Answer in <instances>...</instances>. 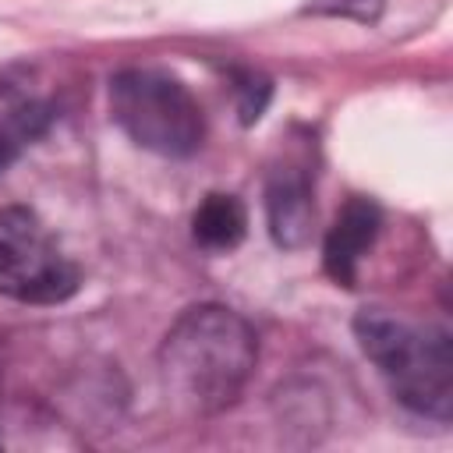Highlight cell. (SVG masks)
I'll use <instances>...</instances> for the list:
<instances>
[{
  "label": "cell",
  "instance_id": "1",
  "mask_svg": "<svg viewBox=\"0 0 453 453\" xmlns=\"http://www.w3.org/2000/svg\"><path fill=\"white\" fill-rule=\"evenodd\" d=\"M255 357V333L237 311L223 304H195L180 311L159 343V382L173 407L209 418L244 393Z\"/></svg>",
  "mask_w": 453,
  "mask_h": 453
},
{
  "label": "cell",
  "instance_id": "2",
  "mask_svg": "<svg viewBox=\"0 0 453 453\" xmlns=\"http://www.w3.org/2000/svg\"><path fill=\"white\" fill-rule=\"evenodd\" d=\"M354 336L403 407L449 421L453 350L446 329H421L382 308H365L354 315Z\"/></svg>",
  "mask_w": 453,
  "mask_h": 453
},
{
  "label": "cell",
  "instance_id": "3",
  "mask_svg": "<svg viewBox=\"0 0 453 453\" xmlns=\"http://www.w3.org/2000/svg\"><path fill=\"white\" fill-rule=\"evenodd\" d=\"M113 124L145 152L184 159L205 138V117L195 96L170 74L127 67L110 81Z\"/></svg>",
  "mask_w": 453,
  "mask_h": 453
},
{
  "label": "cell",
  "instance_id": "4",
  "mask_svg": "<svg viewBox=\"0 0 453 453\" xmlns=\"http://www.w3.org/2000/svg\"><path fill=\"white\" fill-rule=\"evenodd\" d=\"M81 283L78 265L53 241L46 223L25 209H0V294L21 304H60Z\"/></svg>",
  "mask_w": 453,
  "mask_h": 453
},
{
  "label": "cell",
  "instance_id": "5",
  "mask_svg": "<svg viewBox=\"0 0 453 453\" xmlns=\"http://www.w3.org/2000/svg\"><path fill=\"white\" fill-rule=\"evenodd\" d=\"M379 226H382V216L372 198H361V195L347 198V205L336 212L329 234H326V244H322V265L333 283H340V287L357 283L361 258L375 244Z\"/></svg>",
  "mask_w": 453,
  "mask_h": 453
},
{
  "label": "cell",
  "instance_id": "6",
  "mask_svg": "<svg viewBox=\"0 0 453 453\" xmlns=\"http://www.w3.org/2000/svg\"><path fill=\"white\" fill-rule=\"evenodd\" d=\"M265 216L269 234L280 248H304L311 237L315 202H311V180L301 163H283L265 180Z\"/></svg>",
  "mask_w": 453,
  "mask_h": 453
},
{
  "label": "cell",
  "instance_id": "7",
  "mask_svg": "<svg viewBox=\"0 0 453 453\" xmlns=\"http://www.w3.org/2000/svg\"><path fill=\"white\" fill-rule=\"evenodd\" d=\"M191 234L209 251L237 248L244 241V234H248V212H244L241 198L237 195H223V191L205 195L202 205L191 216Z\"/></svg>",
  "mask_w": 453,
  "mask_h": 453
},
{
  "label": "cell",
  "instance_id": "8",
  "mask_svg": "<svg viewBox=\"0 0 453 453\" xmlns=\"http://www.w3.org/2000/svg\"><path fill=\"white\" fill-rule=\"evenodd\" d=\"M315 14H340V18H354V21H375L382 11V0H311Z\"/></svg>",
  "mask_w": 453,
  "mask_h": 453
},
{
  "label": "cell",
  "instance_id": "9",
  "mask_svg": "<svg viewBox=\"0 0 453 453\" xmlns=\"http://www.w3.org/2000/svg\"><path fill=\"white\" fill-rule=\"evenodd\" d=\"M237 96H241V120L251 124V120L262 117V110H265V103H269V85H265L262 78L248 74V78H241Z\"/></svg>",
  "mask_w": 453,
  "mask_h": 453
},
{
  "label": "cell",
  "instance_id": "10",
  "mask_svg": "<svg viewBox=\"0 0 453 453\" xmlns=\"http://www.w3.org/2000/svg\"><path fill=\"white\" fill-rule=\"evenodd\" d=\"M14 152H18V145H14V142H11V138L0 131V173H4V166L14 159Z\"/></svg>",
  "mask_w": 453,
  "mask_h": 453
}]
</instances>
